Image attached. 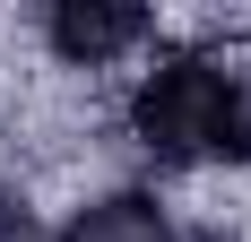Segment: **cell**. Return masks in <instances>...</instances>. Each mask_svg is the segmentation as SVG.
Segmentation results:
<instances>
[{"label":"cell","instance_id":"cell-1","mask_svg":"<svg viewBox=\"0 0 251 242\" xmlns=\"http://www.w3.org/2000/svg\"><path fill=\"white\" fill-rule=\"evenodd\" d=\"M122 130L130 147L165 173H200V165H251L243 139V61L226 44H156V61L130 78L122 96Z\"/></svg>","mask_w":251,"mask_h":242},{"label":"cell","instance_id":"cell-2","mask_svg":"<svg viewBox=\"0 0 251 242\" xmlns=\"http://www.w3.org/2000/svg\"><path fill=\"white\" fill-rule=\"evenodd\" d=\"M35 35L61 70H113V61L156 44V9H139V0H44Z\"/></svg>","mask_w":251,"mask_h":242},{"label":"cell","instance_id":"cell-3","mask_svg":"<svg viewBox=\"0 0 251 242\" xmlns=\"http://www.w3.org/2000/svg\"><path fill=\"white\" fill-rule=\"evenodd\" d=\"M165 208H156V191H139V182H113V191H87L61 217V234L52 242H165Z\"/></svg>","mask_w":251,"mask_h":242},{"label":"cell","instance_id":"cell-4","mask_svg":"<svg viewBox=\"0 0 251 242\" xmlns=\"http://www.w3.org/2000/svg\"><path fill=\"white\" fill-rule=\"evenodd\" d=\"M0 242H44V217L18 182H0Z\"/></svg>","mask_w":251,"mask_h":242},{"label":"cell","instance_id":"cell-5","mask_svg":"<svg viewBox=\"0 0 251 242\" xmlns=\"http://www.w3.org/2000/svg\"><path fill=\"white\" fill-rule=\"evenodd\" d=\"M165 242H243V225H226V217H182V225H165Z\"/></svg>","mask_w":251,"mask_h":242}]
</instances>
